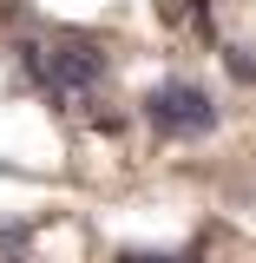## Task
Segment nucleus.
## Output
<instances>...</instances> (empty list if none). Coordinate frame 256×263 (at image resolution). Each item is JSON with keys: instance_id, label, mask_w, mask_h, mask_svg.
I'll list each match as a JSON object with an SVG mask.
<instances>
[{"instance_id": "obj_2", "label": "nucleus", "mask_w": 256, "mask_h": 263, "mask_svg": "<svg viewBox=\"0 0 256 263\" xmlns=\"http://www.w3.org/2000/svg\"><path fill=\"white\" fill-rule=\"evenodd\" d=\"M138 112H145V125L158 132V138H171V145H178V138H210V132H217V99L204 92L197 79H158Z\"/></svg>"}, {"instance_id": "obj_5", "label": "nucleus", "mask_w": 256, "mask_h": 263, "mask_svg": "<svg viewBox=\"0 0 256 263\" xmlns=\"http://www.w3.org/2000/svg\"><path fill=\"white\" fill-rule=\"evenodd\" d=\"M0 20H20V0H0Z\"/></svg>"}, {"instance_id": "obj_4", "label": "nucleus", "mask_w": 256, "mask_h": 263, "mask_svg": "<svg viewBox=\"0 0 256 263\" xmlns=\"http://www.w3.org/2000/svg\"><path fill=\"white\" fill-rule=\"evenodd\" d=\"M224 72L237 79V86H250V79H256V46H230V53H224Z\"/></svg>"}, {"instance_id": "obj_1", "label": "nucleus", "mask_w": 256, "mask_h": 263, "mask_svg": "<svg viewBox=\"0 0 256 263\" xmlns=\"http://www.w3.org/2000/svg\"><path fill=\"white\" fill-rule=\"evenodd\" d=\"M40 53H46L40 60V92L46 99H86L112 72V60L92 33H53V40H40Z\"/></svg>"}, {"instance_id": "obj_3", "label": "nucleus", "mask_w": 256, "mask_h": 263, "mask_svg": "<svg viewBox=\"0 0 256 263\" xmlns=\"http://www.w3.org/2000/svg\"><path fill=\"white\" fill-rule=\"evenodd\" d=\"M112 263H197V250H145V243H125Z\"/></svg>"}, {"instance_id": "obj_6", "label": "nucleus", "mask_w": 256, "mask_h": 263, "mask_svg": "<svg viewBox=\"0 0 256 263\" xmlns=\"http://www.w3.org/2000/svg\"><path fill=\"white\" fill-rule=\"evenodd\" d=\"M13 263H27V257H13Z\"/></svg>"}]
</instances>
